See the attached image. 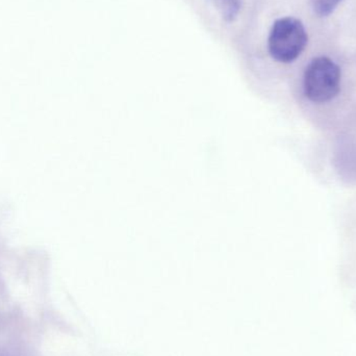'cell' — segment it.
Here are the masks:
<instances>
[{
	"mask_svg": "<svg viewBox=\"0 0 356 356\" xmlns=\"http://www.w3.org/2000/svg\"><path fill=\"white\" fill-rule=\"evenodd\" d=\"M343 0H311L312 8L319 17H327L334 12Z\"/></svg>",
	"mask_w": 356,
	"mask_h": 356,
	"instance_id": "277c9868",
	"label": "cell"
},
{
	"mask_svg": "<svg viewBox=\"0 0 356 356\" xmlns=\"http://www.w3.org/2000/svg\"><path fill=\"white\" fill-rule=\"evenodd\" d=\"M340 67L328 56L314 58L305 72L303 90L307 99L315 104H325L341 91Z\"/></svg>",
	"mask_w": 356,
	"mask_h": 356,
	"instance_id": "6da1fadb",
	"label": "cell"
},
{
	"mask_svg": "<svg viewBox=\"0 0 356 356\" xmlns=\"http://www.w3.org/2000/svg\"><path fill=\"white\" fill-rule=\"evenodd\" d=\"M213 2L227 22L234 20L240 12V0H213Z\"/></svg>",
	"mask_w": 356,
	"mask_h": 356,
	"instance_id": "3957f363",
	"label": "cell"
},
{
	"mask_svg": "<svg viewBox=\"0 0 356 356\" xmlns=\"http://www.w3.org/2000/svg\"><path fill=\"white\" fill-rule=\"evenodd\" d=\"M309 37L298 19L284 17L275 21L268 40L270 54L277 62H294L307 47Z\"/></svg>",
	"mask_w": 356,
	"mask_h": 356,
	"instance_id": "7a4b0ae2",
	"label": "cell"
}]
</instances>
